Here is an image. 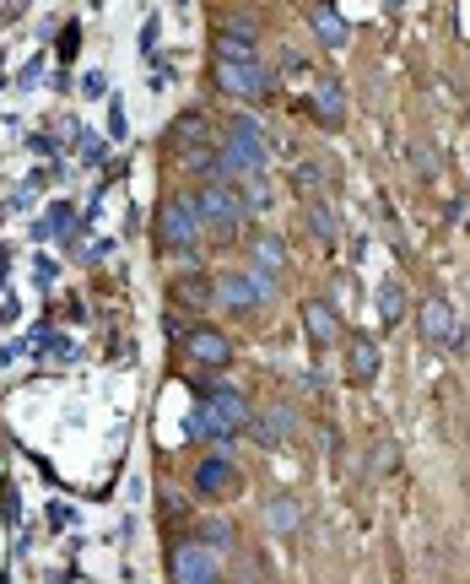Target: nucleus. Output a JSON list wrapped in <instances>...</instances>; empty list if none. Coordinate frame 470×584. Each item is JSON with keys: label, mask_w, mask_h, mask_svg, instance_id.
I'll return each mask as SVG.
<instances>
[{"label": "nucleus", "mask_w": 470, "mask_h": 584, "mask_svg": "<svg viewBox=\"0 0 470 584\" xmlns=\"http://www.w3.org/2000/svg\"><path fill=\"white\" fill-rule=\"evenodd\" d=\"M373 466H379V471L395 466V438H379V449H373Z\"/></svg>", "instance_id": "nucleus-25"}, {"label": "nucleus", "mask_w": 470, "mask_h": 584, "mask_svg": "<svg viewBox=\"0 0 470 584\" xmlns=\"http://www.w3.org/2000/svg\"><path fill=\"white\" fill-rule=\"evenodd\" d=\"M200 141L211 146V119L200 114V109L179 114V119H173V125H168V146H179V152H195Z\"/></svg>", "instance_id": "nucleus-12"}, {"label": "nucleus", "mask_w": 470, "mask_h": 584, "mask_svg": "<svg viewBox=\"0 0 470 584\" xmlns=\"http://www.w3.org/2000/svg\"><path fill=\"white\" fill-rule=\"evenodd\" d=\"M276 292V276L260 271V265H249V271H222L217 276V303H227V309L249 314L254 303H265Z\"/></svg>", "instance_id": "nucleus-3"}, {"label": "nucleus", "mask_w": 470, "mask_h": 584, "mask_svg": "<svg viewBox=\"0 0 470 584\" xmlns=\"http://www.w3.org/2000/svg\"><path fill=\"white\" fill-rule=\"evenodd\" d=\"M346 374H352L357 384L379 379V341H373V336H352V363H346Z\"/></svg>", "instance_id": "nucleus-15"}, {"label": "nucleus", "mask_w": 470, "mask_h": 584, "mask_svg": "<svg viewBox=\"0 0 470 584\" xmlns=\"http://www.w3.org/2000/svg\"><path fill=\"white\" fill-rule=\"evenodd\" d=\"M319 184H325V168H319V163H292V190L314 195Z\"/></svg>", "instance_id": "nucleus-22"}, {"label": "nucleus", "mask_w": 470, "mask_h": 584, "mask_svg": "<svg viewBox=\"0 0 470 584\" xmlns=\"http://www.w3.org/2000/svg\"><path fill=\"white\" fill-rule=\"evenodd\" d=\"M211 76H217V87L227 98H244V103H265L271 98V76H265V65H211Z\"/></svg>", "instance_id": "nucleus-5"}, {"label": "nucleus", "mask_w": 470, "mask_h": 584, "mask_svg": "<svg viewBox=\"0 0 470 584\" xmlns=\"http://www.w3.org/2000/svg\"><path fill=\"white\" fill-rule=\"evenodd\" d=\"M249 255H254V265H260V271H287V249H281V238L276 233H254L249 238Z\"/></svg>", "instance_id": "nucleus-17"}, {"label": "nucleus", "mask_w": 470, "mask_h": 584, "mask_svg": "<svg viewBox=\"0 0 470 584\" xmlns=\"http://www.w3.org/2000/svg\"><path fill=\"white\" fill-rule=\"evenodd\" d=\"M416 168H422V174H438V152H416Z\"/></svg>", "instance_id": "nucleus-27"}, {"label": "nucleus", "mask_w": 470, "mask_h": 584, "mask_svg": "<svg viewBox=\"0 0 470 584\" xmlns=\"http://www.w3.org/2000/svg\"><path fill=\"white\" fill-rule=\"evenodd\" d=\"M82 141H87L82 157H87V163H98V157H103V141H98V136H82Z\"/></svg>", "instance_id": "nucleus-28"}, {"label": "nucleus", "mask_w": 470, "mask_h": 584, "mask_svg": "<svg viewBox=\"0 0 470 584\" xmlns=\"http://www.w3.org/2000/svg\"><path fill=\"white\" fill-rule=\"evenodd\" d=\"M265 525H271L276 536H292V530L303 525V503H298V493H271V498H265Z\"/></svg>", "instance_id": "nucleus-13"}, {"label": "nucleus", "mask_w": 470, "mask_h": 584, "mask_svg": "<svg viewBox=\"0 0 470 584\" xmlns=\"http://www.w3.org/2000/svg\"><path fill=\"white\" fill-rule=\"evenodd\" d=\"M200 401H206L227 422V433H238V428H249V422H254V406L238 390H227V384H217V390H200Z\"/></svg>", "instance_id": "nucleus-9"}, {"label": "nucleus", "mask_w": 470, "mask_h": 584, "mask_svg": "<svg viewBox=\"0 0 470 584\" xmlns=\"http://www.w3.org/2000/svg\"><path fill=\"white\" fill-rule=\"evenodd\" d=\"M168 298L173 303H190V309H206V303L217 298V282H211V276H179V282L168 287Z\"/></svg>", "instance_id": "nucleus-16"}, {"label": "nucleus", "mask_w": 470, "mask_h": 584, "mask_svg": "<svg viewBox=\"0 0 470 584\" xmlns=\"http://www.w3.org/2000/svg\"><path fill=\"white\" fill-rule=\"evenodd\" d=\"M217 60L222 65H260V55H254V38H238V33H217Z\"/></svg>", "instance_id": "nucleus-18"}, {"label": "nucleus", "mask_w": 470, "mask_h": 584, "mask_svg": "<svg viewBox=\"0 0 470 584\" xmlns=\"http://www.w3.org/2000/svg\"><path fill=\"white\" fill-rule=\"evenodd\" d=\"M308 28L319 33V44L325 49H341L346 38H352V28H346V17L335 6H308Z\"/></svg>", "instance_id": "nucleus-14"}, {"label": "nucleus", "mask_w": 470, "mask_h": 584, "mask_svg": "<svg viewBox=\"0 0 470 584\" xmlns=\"http://www.w3.org/2000/svg\"><path fill=\"white\" fill-rule=\"evenodd\" d=\"M379 320H384V330L406 320V287H400V282H384L379 287Z\"/></svg>", "instance_id": "nucleus-19"}, {"label": "nucleus", "mask_w": 470, "mask_h": 584, "mask_svg": "<svg viewBox=\"0 0 470 584\" xmlns=\"http://www.w3.org/2000/svg\"><path fill=\"white\" fill-rule=\"evenodd\" d=\"M308 233H314L319 244H335V211L325 201H308Z\"/></svg>", "instance_id": "nucleus-21"}, {"label": "nucleus", "mask_w": 470, "mask_h": 584, "mask_svg": "<svg viewBox=\"0 0 470 584\" xmlns=\"http://www.w3.org/2000/svg\"><path fill=\"white\" fill-rule=\"evenodd\" d=\"M184 352H190L200 368H227L233 363V341H227L222 330H211V325H195L190 336H184Z\"/></svg>", "instance_id": "nucleus-7"}, {"label": "nucleus", "mask_w": 470, "mask_h": 584, "mask_svg": "<svg viewBox=\"0 0 470 584\" xmlns=\"http://www.w3.org/2000/svg\"><path fill=\"white\" fill-rule=\"evenodd\" d=\"M195 541H206L211 552H222V547H233V525H227V520H206Z\"/></svg>", "instance_id": "nucleus-23"}, {"label": "nucleus", "mask_w": 470, "mask_h": 584, "mask_svg": "<svg viewBox=\"0 0 470 584\" xmlns=\"http://www.w3.org/2000/svg\"><path fill=\"white\" fill-rule=\"evenodd\" d=\"M238 195H244V206H249V211H260L265 201H271V190H265V179H249Z\"/></svg>", "instance_id": "nucleus-24"}, {"label": "nucleus", "mask_w": 470, "mask_h": 584, "mask_svg": "<svg viewBox=\"0 0 470 584\" xmlns=\"http://www.w3.org/2000/svg\"><path fill=\"white\" fill-rule=\"evenodd\" d=\"M303 330H308L314 347H335V341H341V320H335V309L325 298H308L303 303Z\"/></svg>", "instance_id": "nucleus-10"}, {"label": "nucleus", "mask_w": 470, "mask_h": 584, "mask_svg": "<svg viewBox=\"0 0 470 584\" xmlns=\"http://www.w3.org/2000/svg\"><path fill=\"white\" fill-rule=\"evenodd\" d=\"M233 584H244V579H233Z\"/></svg>", "instance_id": "nucleus-29"}, {"label": "nucleus", "mask_w": 470, "mask_h": 584, "mask_svg": "<svg viewBox=\"0 0 470 584\" xmlns=\"http://www.w3.org/2000/svg\"><path fill=\"white\" fill-rule=\"evenodd\" d=\"M65 222H71V206H55V211H49V222H44V228H38V233H44V238H49V233H60V228H65Z\"/></svg>", "instance_id": "nucleus-26"}, {"label": "nucleus", "mask_w": 470, "mask_h": 584, "mask_svg": "<svg viewBox=\"0 0 470 584\" xmlns=\"http://www.w3.org/2000/svg\"><path fill=\"white\" fill-rule=\"evenodd\" d=\"M168 574H173V584H227L217 552H211L206 541H195V536L168 552Z\"/></svg>", "instance_id": "nucleus-4"}, {"label": "nucleus", "mask_w": 470, "mask_h": 584, "mask_svg": "<svg viewBox=\"0 0 470 584\" xmlns=\"http://www.w3.org/2000/svg\"><path fill=\"white\" fill-rule=\"evenodd\" d=\"M249 428H254V444L276 449V444H287V438H292L298 417H292V406H271V411H260V417H254Z\"/></svg>", "instance_id": "nucleus-11"}, {"label": "nucleus", "mask_w": 470, "mask_h": 584, "mask_svg": "<svg viewBox=\"0 0 470 584\" xmlns=\"http://www.w3.org/2000/svg\"><path fill=\"white\" fill-rule=\"evenodd\" d=\"M314 114L325 119V125H341V119H346V98H341V92H335L330 82H319V92H314Z\"/></svg>", "instance_id": "nucleus-20"}, {"label": "nucleus", "mask_w": 470, "mask_h": 584, "mask_svg": "<svg viewBox=\"0 0 470 584\" xmlns=\"http://www.w3.org/2000/svg\"><path fill=\"white\" fill-rule=\"evenodd\" d=\"M416 330H422L427 347H460V314L443 298H427L422 309H416Z\"/></svg>", "instance_id": "nucleus-6"}, {"label": "nucleus", "mask_w": 470, "mask_h": 584, "mask_svg": "<svg viewBox=\"0 0 470 584\" xmlns=\"http://www.w3.org/2000/svg\"><path fill=\"white\" fill-rule=\"evenodd\" d=\"M200 233H206V222H200L195 195H168V201L157 206V238H163V249H173V255H190Z\"/></svg>", "instance_id": "nucleus-2"}, {"label": "nucleus", "mask_w": 470, "mask_h": 584, "mask_svg": "<svg viewBox=\"0 0 470 584\" xmlns=\"http://www.w3.org/2000/svg\"><path fill=\"white\" fill-rule=\"evenodd\" d=\"M195 206H200V222L217 238H238V228H244V217H249L244 195H238L233 184H217V179H206L195 190Z\"/></svg>", "instance_id": "nucleus-1"}, {"label": "nucleus", "mask_w": 470, "mask_h": 584, "mask_svg": "<svg viewBox=\"0 0 470 584\" xmlns=\"http://www.w3.org/2000/svg\"><path fill=\"white\" fill-rule=\"evenodd\" d=\"M190 487H195V498H233L238 493V471L227 466L222 455H211V460H200L195 466Z\"/></svg>", "instance_id": "nucleus-8"}]
</instances>
